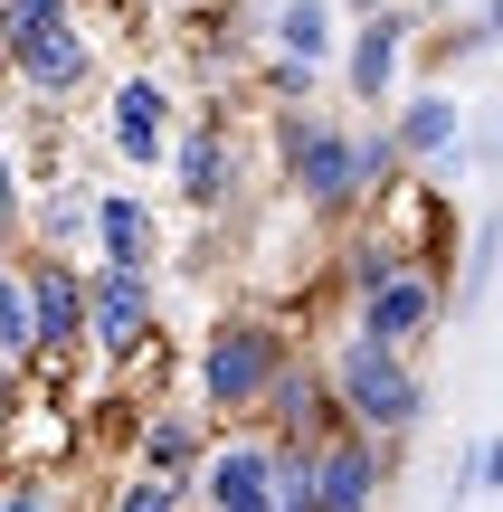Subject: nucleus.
<instances>
[{
    "mask_svg": "<svg viewBox=\"0 0 503 512\" xmlns=\"http://www.w3.org/2000/svg\"><path fill=\"white\" fill-rule=\"evenodd\" d=\"M276 171L295 181V200L314 219H361L371 200L399 190V143L390 124H352V114H276Z\"/></svg>",
    "mask_w": 503,
    "mask_h": 512,
    "instance_id": "1",
    "label": "nucleus"
},
{
    "mask_svg": "<svg viewBox=\"0 0 503 512\" xmlns=\"http://www.w3.org/2000/svg\"><path fill=\"white\" fill-rule=\"evenodd\" d=\"M0 86L19 105H67L95 86V38L76 0H0Z\"/></svg>",
    "mask_w": 503,
    "mask_h": 512,
    "instance_id": "2",
    "label": "nucleus"
},
{
    "mask_svg": "<svg viewBox=\"0 0 503 512\" xmlns=\"http://www.w3.org/2000/svg\"><path fill=\"white\" fill-rule=\"evenodd\" d=\"M323 389H333L342 427L371 437V446H390V456H409V437L428 427V380H418V361L361 342V332H342V342L323 351Z\"/></svg>",
    "mask_w": 503,
    "mask_h": 512,
    "instance_id": "3",
    "label": "nucleus"
},
{
    "mask_svg": "<svg viewBox=\"0 0 503 512\" xmlns=\"http://www.w3.org/2000/svg\"><path fill=\"white\" fill-rule=\"evenodd\" d=\"M342 304H352V332H361V342L418 361V351L437 342V323H447V266H437V256H399V266H380L371 285H352Z\"/></svg>",
    "mask_w": 503,
    "mask_h": 512,
    "instance_id": "4",
    "label": "nucleus"
},
{
    "mask_svg": "<svg viewBox=\"0 0 503 512\" xmlns=\"http://www.w3.org/2000/svg\"><path fill=\"white\" fill-rule=\"evenodd\" d=\"M285 361H295L285 323H266V313H228V323L200 342V408H209V418H228V427L257 418Z\"/></svg>",
    "mask_w": 503,
    "mask_h": 512,
    "instance_id": "5",
    "label": "nucleus"
},
{
    "mask_svg": "<svg viewBox=\"0 0 503 512\" xmlns=\"http://www.w3.org/2000/svg\"><path fill=\"white\" fill-rule=\"evenodd\" d=\"M390 143H399V162L437 171V181H466V171L494 152V143H485V124H475V105H466L456 86H399Z\"/></svg>",
    "mask_w": 503,
    "mask_h": 512,
    "instance_id": "6",
    "label": "nucleus"
},
{
    "mask_svg": "<svg viewBox=\"0 0 503 512\" xmlns=\"http://www.w3.org/2000/svg\"><path fill=\"white\" fill-rule=\"evenodd\" d=\"M162 332V285L133 266H86V351L105 370H133Z\"/></svg>",
    "mask_w": 503,
    "mask_h": 512,
    "instance_id": "7",
    "label": "nucleus"
},
{
    "mask_svg": "<svg viewBox=\"0 0 503 512\" xmlns=\"http://www.w3.org/2000/svg\"><path fill=\"white\" fill-rule=\"evenodd\" d=\"M19 285H29V351H38V370L76 361V351H86V266H67V256H19Z\"/></svg>",
    "mask_w": 503,
    "mask_h": 512,
    "instance_id": "8",
    "label": "nucleus"
},
{
    "mask_svg": "<svg viewBox=\"0 0 503 512\" xmlns=\"http://www.w3.org/2000/svg\"><path fill=\"white\" fill-rule=\"evenodd\" d=\"M171 124H181V95H171L162 76H114L105 86V152L124 171H162Z\"/></svg>",
    "mask_w": 503,
    "mask_h": 512,
    "instance_id": "9",
    "label": "nucleus"
},
{
    "mask_svg": "<svg viewBox=\"0 0 503 512\" xmlns=\"http://www.w3.org/2000/svg\"><path fill=\"white\" fill-rule=\"evenodd\" d=\"M409 48H418V19L409 0L380 19H352V48H342V95L352 105H399V86H409Z\"/></svg>",
    "mask_w": 503,
    "mask_h": 512,
    "instance_id": "10",
    "label": "nucleus"
},
{
    "mask_svg": "<svg viewBox=\"0 0 503 512\" xmlns=\"http://www.w3.org/2000/svg\"><path fill=\"white\" fill-rule=\"evenodd\" d=\"M390 475H399L390 446H371V437H352V427H342V437L314 446V512H380Z\"/></svg>",
    "mask_w": 503,
    "mask_h": 512,
    "instance_id": "11",
    "label": "nucleus"
},
{
    "mask_svg": "<svg viewBox=\"0 0 503 512\" xmlns=\"http://www.w3.org/2000/svg\"><path fill=\"white\" fill-rule=\"evenodd\" d=\"M190 512H276L266 503V437H209L200 475H190Z\"/></svg>",
    "mask_w": 503,
    "mask_h": 512,
    "instance_id": "12",
    "label": "nucleus"
},
{
    "mask_svg": "<svg viewBox=\"0 0 503 512\" xmlns=\"http://www.w3.org/2000/svg\"><path fill=\"white\" fill-rule=\"evenodd\" d=\"M86 256H95V266L152 275V266H162V228H152V209L133 200V190H95V200H86Z\"/></svg>",
    "mask_w": 503,
    "mask_h": 512,
    "instance_id": "13",
    "label": "nucleus"
},
{
    "mask_svg": "<svg viewBox=\"0 0 503 512\" xmlns=\"http://www.w3.org/2000/svg\"><path fill=\"white\" fill-rule=\"evenodd\" d=\"M181 143L162 152V171L181 181V209H219L228 200V133H219V114H181Z\"/></svg>",
    "mask_w": 503,
    "mask_h": 512,
    "instance_id": "14",
    "label": "nucleus"
},
{
    "mask_svg": "<svg viewBox=\"0 0 503 512\" xmlns=\"http://www.w3.org/2000/svg\"><path fill=\"white\" fill-rule=\"evenodd\" d=\"M257 38L285 67L333 76V0H257Z\"/></svg>",
    "mask_w": 503,
    "mask_h": 512,
    "instance_id": "15",
    "label": "nucleus"
},
{
    "mask_svg": "<svg viewBox=\"0 0 503 512\" xmlns=\"http://www.w3.org/2000/svg\"><path fill=\"white\" fill-rule=\"evenodd\" d=\"M200 456H209V418H181V408H152L143 437H133V475L181 484V494H190V475H200Z\"/></svg>",
    "mask_w": 503,
    "mask_h": 512,
    "instance_id": "16",
    "label": "nucleus"
},
{
    "mask_svg": "<svg viewBox=\"0 0 503 512\" xmlns=\"http://www.w3.org/2000/svg\"><path fill=\"white\" fill-rule=\"evenodd\" d=\"M494 484H503V437H494V427H475V437H466V456H456V512H475V503H494Z\"/></svg>",
    "mask_w": 503,
    "mask_h": 512,
    "instance_id": "17",
    "label": "nucleus"
},
{
    "mask_svg": "<svg viewBox=\"0 0 503 512\" xmlns=\"http://www.w3.org/2000/svg\"><path fill=\"white\" fill-rule=\"evenodd\" d=\"M0 370H38V351H29V285H19V256L0 266Z\"/></svg>",
    "mask_w": 503,
    "mask_h": 512,
    "instance_id": "18",
    "label": "nucleus"
},
{
    "mask_svg": "<svg viewBox=\"0 0 503 512\" xmlns=\"http://www.w3.org/2000/svg\"><path fill=\"white\" fill-rule=\"evenodd\" d=\"M105 512H190V494H181V484H152V475H124L105 494Z\"/></svg>",
    "mask_w": 503,
    "mask_h": 512,
    "instance_id": "19",
    "label": "nucleus"
},
{
    "mask_svg": "<svg viewBox=\"0 0 503 512\" xmlns=\"http://www.w3.org/2000/svg\"><path fill=\"white\" fill-rule=\"evenodd\" d=\"M19 228H29V181H19V162L0 152V247H19Z\"/></svg>",
    "mask_w": 503,
    "mask_h": 512,
    "instance_id": "20",
    "label": "nucleus"
},
{
    "mask_svg": "<svg viewBox=\"0 0 503 512\" xmlns=\"http://www.w3.org/2000/svg\"><path fill=\"white\" fill-rule=\"evenodd\" d=\"M342 19H380V10H399V0H333Z\"/></svg>",
    "mask_w": 503,
    "mask_h": 512,
    "instance_id": "21",
    "label": "nucleus"
},
{
    "mask_svg": "<svg viewBox=\"0 0 503 512\" xmlns=\"http://www.w3.org/2000/svg\"><path fill=\"white\" fill-rule=\"evenodd\" d=\"M0 475H10V446H0Z\"/></svg>",
    "mask_w": 503,
    "mask_h": 512,
    "instance_id": "22",
    "label": "nucleus"
}]
</instances>
